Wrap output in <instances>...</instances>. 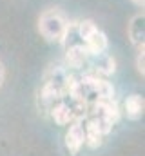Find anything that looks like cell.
<instances>
[{"mask_svg": "<svg viewBox=\"0 0 145 156\" xmlns=\"http://www.w3.org/2000/svg\"><path fill=\"white\" fill-rule=\"evenodd\" d=\"M67 94H71L72 98L80 100L82 104H85L89 107L98 100L114 98V87L111 82L104 80V78L96 76V75H87L80 80H74L71 91Z\"/></svg>", "mask_w": 145, "mask_h": 156, "instance_id": "cell-1", "label": "cell"}, {"mask_svg": "<svg viewBox=\"0 0 145 156\" xmlns=\"http://www.w3.org/2000/svg\"><path fill=\"white\" fill-rule=\"evenodd\" d=\"M69 22L58 9H47L38 18V31L47 42H62L67 33Z\"/></svg>", "mask_w": 145, "mask_h": 156, "instance_id": "cell-2", "label": "cell"}, {"mask_svg": "<svg viewBox=\"0 0 145 156\" xmlns=\"http://www.w3.org/2000/svg\"><path fill=\"white\" fill-rule=\"evenodd\" d=\"M74 26H76V33L80 37V42L83 44V47L87 49V53L91 56L107 51L109 47L107 37L102 29H98V26L93 20H80Z\"/></svg>", "mask_w": 145, "mask_h": 156, "instance_id": "cell-3", "label": "cell"}, {"mask_svg": "<svg viewBox=\"0 0 145 156\" xmlns=\"http://www.w3.org/2000/svg\"><path fill=\"white\" fill-rule=\"evenodd\" d=\"M72 83H74V78L69 73V69L65 66H55V67H49L45 76H44V85L55 89L56 93H60L62 96H65L69 91H71Z\"/></svg>", "mask_w": 145, "mask_h": 156, "instance_id": "cell-4", "label": "cell"}, {"mask_svg": "<svg viewBox=\"0 0 145 156\" xmlns=\"http://www.w3.org/2000/svg\"><path fill=\"white\" fill-rule=\"evenodd\" d=\"M85 144V129H83V118L80 120H72L69 125V131L65 134V147L71 156H76L80 153V149Z\"/></svg>", "mask_w": 145, "mask_h": 156, "instance_id": "cell-5", "label": "cell"}, {"mask_svg": "<svg viewBox=\"0 0 145 156\" xmlns=\"http://www.w3.org/2000/svg\"><path fill=\"white\" fill-rule=\"evenodd\" d=\"M89 58H91V55L87 53V49L83 47V44L65 45V64H67V67H72V69L87 67Z\"/></svg>", "mask_w": 145, "mask_h": 156, "instance_id": "cell-6", "label": "cell"}, {"mask_svg": "<svg viewBox=\"0 0 145 156\" xmlns=\"http://www.w3.org/2000/svg\"><path fill=\"white\" fill-rule=\"evenodd\" d=\"M87 67H91V69H93L94 73H98V75L109 76V75H112V73L116 71V62H114V58L105 51V53H100V55L91 56Z\"/></svg>", "mask_w": 145, "mask_h": 156, "instance_id": "cell-7", "label": "cell"}, {"mask_svg": "<svg viewBox=\"0 0 145 156\" xmlns=\"http://www.w3.org/2000/svg\"><path fill=\"white\" fill-rule=\"evenodd\" d=\"M127 35H129V40L133 45H136L138 49L143 47V42H145V16L143 13L136 15L131 18L129 22V27H127Z\"/></svg>", "mask_w": 145, "mask_h": 156, "instance_id": "cell-8", "label": "cell"}, {"mask_svg": "<svg viewBox=\"0 0 145 156\" xmlns=\"http://www.w3.org/2000/svg\"><path fill=\"white\" fill-rule=\"evenodd\" d=\"M143 109H145V102L142 94H129L123 102V111H125V116L129 120H140L143 116Z\"/></svg>", "mask_w": 145, "mask_h": 156, "instance_id": "cell-9", "label": "cell"}, {"mask_svg": "<svg viewBox=\"0 0 145 156\" xmlns=\"http://www.w3.org/2000/svg\"><path fill=\"white\" fill-rule=\"evenodd\" d=\"M83 129H85V144L91 149H96V147H100L104 144V134L91 118L87 122H83Z\"/></svg>", "mask_w": 145, "mask_h": 156, "instance_id": "cell-10", "label": "cell"}, {"mask_svg": "<svg viewBox=\"0 0 145 156\" xmlns=\"http://www.w3.org/2000/svg\"><path fill=\"white\" fill-rule=\"evenodd\" d=\"M143 58H145V51L143 47H140L138 49V56H136V69H138V73L143 76L145 75V69H143Z\"/></svg>", "mask_w": 145, "mask_h": 156, "instance_id": "cell-11", "label": "cell"}, {"mask_svg": "<svg viewBox=\"0 0 145 156\" xmlns=\"http://www.w3.org/2000/svg\"><path fill=\"white\" fill-rule=\"evenodd\" d=\"M4 80H5V67H4V64L0 60V87L4 85Z\"/></svg>", "mask_w": 145, "mask_h": 156, "instance_id": "cell-12", "label": "cell"}, {"mask_svg": "<svg viewBox=\"0 0 145 156\" xmlns=\"http://www.w3.org/2000/svg\"><path fill=\"white\" fill-rule=\"evenodd\" d=\"M133 4H136V5H140V7H143V4H145V0H131Z\"/></svg>", "mask_w": 145, "mask_h": 156, "instance_id": "cell-13", "label": "cell"}]
</instances>
